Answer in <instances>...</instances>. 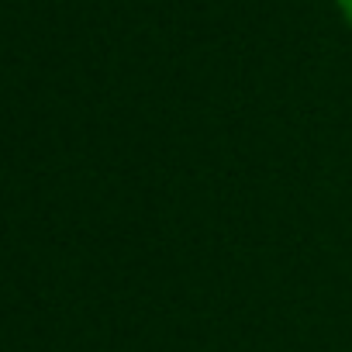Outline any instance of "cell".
Returning a JSON list of instances; mask_svg holds the SVG:
<instances>
[{
	"instance_id": "obj_1",
	"label": "cell",
	"mask_w": 352,
	"mask_h": 352,
	"mask_svg": "<svg viewBox=\"0 0 352 352\" xmlns=\"http://www.w3.org/2000/svg\"><path fill=\"white\" fill-rule=\"evenodd\" d=\"M335 4H338V14H342V21L352 28V0H335Z\"/></svg>"
}]
</instances>
